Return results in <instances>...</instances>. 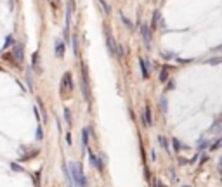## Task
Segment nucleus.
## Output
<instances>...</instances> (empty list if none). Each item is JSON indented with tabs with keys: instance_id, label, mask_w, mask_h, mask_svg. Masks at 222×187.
Instances as JSON below:
<instances>
[{
	"instance_id": "8",
	"label": "nucleus",
	"mask_w": 222,
	"mask_h": 187,
	"mask_svg": "<svg viewBox=\"0 0 222 187\" xmlns=\"http://www.w3.org/2000/svg\"><path fill=\"white\" fill-rule=\"evenodd\" d=\"M87 151H89V159H90V165L94 166V168H97L99 172H102V163H101V159L90 151V149H87Z\"/></svg>"
},
{
	"instance_id": "13",
	"label": "nucleus",
	"mask_w": 222,
	"mask_h": 187,
	"mask_svg": "<svg viewBox=\"0 0 222 187\" xmlns=\"http://www.w3.org/2000/svg\"><path fill=\"white\" fill-rule=\"evenodd\" d=\"M168 80V70L167 68H163L161 70V73H160V82H167Z\"/></svg>"
},
{
	"instance_id": "26",
	"label": "nucleus",
	"mask_w": 222,
	"mask_h": 187,
	"mask_svg": "<svg viewBox=\"0 0 222 187\" xmlns=\"http://www.w3.org/2000/svg\"><path fill=\"white\" fill-rule=\"evenodd\" d=\"M42 137H44V134H42V128H40V126H38V132H37V139H42Z\"/></svg>"
},
{
	"instance_id": "4",
	"label": "nucleus",
	"mask_w": 222,
	"mask_h": 187,
	"mask_svg": "<svg viewBox=\"0 0 222 187\" xmlns=\"http://www.w3.org/2000/svg\"><path fill=\"white\" fill-rule=\"evenodd\" d=\"M104 36H106V47H108V52L111 54L113 57H116V42H115V38L111 36V33H109L108 26H104Z\"/></svg>"
},
{
	"instance_id": "23",
	"label": "nucleus",
	"mask_w": 222,
	"mask_h": 187,
	"mask_svg": "<svg viewBox=\"0 0 222 187\" xmlns=\"http://www.w3.org/2000/svg\"><path fill=\"white\" fill-rule=\"evenodd\" d=\"M220 62H222L220 57H213V59H210L208 61V64H220Z\"/></svg>"
},
{
	"instance_id": "6",
	"label": "nucleus",
	"mask_w": 222,
	"mask_h": 187,
	"mask_svg": "<svg viewBox=\"0 0 222 187\" xmlns=\"http://www.w3.org/2000/svg\"><path fill=\"white\" fill-rule=\"evenodd\" d=\"M12 56L14 59L18 62H23L24 61V47H23V44H16L12 47Z\"/></svg>"
},
{
	"instance_id": "27",
	"label": "nucleus",
	"mask_w": 222,
	"mask_h": 187,
	"mask_svg": "<svg viewBox=\"0 0 222 187\" xmlns=\"http://www.w3.org/2000/svg\"><path fill=\"white\" fill-rule=\"evenodd\" d=\"M219 173L222 175V158H220V161H219Z\"/></svg>"
},
{
	"instance_id": "29",
	"label": "nucleus",
	"mask_w": 222,
	"mask_h": 187,
	"mask_svg": "<svg viewBox=\"0 0 222 187\" xmlns=\"http://www.w3.org/2000/svg\"><path fill=\"white\" fill-rule=\"evenodd\" d=\"M151 159H153V161L156 159V152H155V151H151Z\"/></svg>"
},
{
	"instance_id": "9",
	"label": "nucleus",
	"mask_w": 222,
	"mask_h": 187,
	"mask_svg": "<svg viewBox=\"0 0 222 187\" xmlns=\"http://www.w3.org/2000/svg\"><path fill=\"white\" fill-rule=\"evenodd\" d=\"M139 66H141L142 78H148V76H149V68H148V62H146V59H142V57H141V59H139Z\"/></svg>"
},
{
	"instance_id": "7",
	"label": "nucleus",
	"mask_w": 222,
	"mask_h": 187,
	"mask_svg": "<svg viewBox=\"0 0 222 187\" xmlns=\"http://www.w3.org/2000/svg\"><path fill=\"white\" fill-rule=\"evenodd\" d=\"M64 50H66L64 42H63L61 38H57V40H56V44H54V54H56V57L63 59V57H64Z\"/></svg>"
},
{
	"instance_id": "21",
	"label": "nucleus",
	"mask_w": 222,
	"mask_h": 187,
	"mask_svg": "<svg viewBox=\"0 0 222 187\" xmlns=\"http://www.w3.org/2000/svg\"><path fill=\"white\" fill-rule=\"evenodd\" d=\"M158 19H160V12H158V11H156V12H155V16H153V23H151V26H153V28L156 26Z\"/></svg>"
},
{
	"instance_id": "20",
	"label": "nucleus",
	"mask_w": 222,
	"mask_h": 187,
	"mask_svg": "<svg viewBox=\"0 0 222 187\" xmlns=\"http://www.w3.org/2000/svg\"><path fill=\"white\" fill-rule=\"evenodd\" d=\"M207 144H208V140L207 139H200L198 140V149H205L207 147Z\"/></svg>"
},
{
	"instance_id": "17",
	"label": "nucleus",
	"mask_w": 222,
	"mask_h": 187,
	"mask_svg": "<svg viewBox=\"0 0 222 187\" xmlns=\"http://www.w3.org/2000/svg\"><path fill=\"white\" fill-rule=\"evenodd\" d=\"M101 2V7H102V11H104V14H109L111 11H109V5H108V2L106 0H99Z\"/></svg>"
},
{
	"instance_id": "28",
	"label": "nucleus",
	"mask_w": 222,
	"mask_h": 187,
	"mask_svg": "<svg viewBox=\"0 0 222 187\" xmlns=\"http://www.w3.org/2000/svg\"><path fill=\"white\" fill-rule=\"evenodd\" d=\"M12 170H18V172H23V170H21V166H18V165H14V163H12Z\"/></svg>"
},
{
	"instance_id": "2",
	"label": "nucleus",
	"mask_w": 222,
	"mask_h": 187,
	"mask_svg": "<svg viewBox=\"0 0 222 187\" xmlns=\"http://www.w3.org/2000/svg\"><path fill=\"white\" fill-rule=\"evenodd\" d=\"M82 94L87 100L92 99L90 96V82H89V73H87V66L82 62Z\"/></svg>"
},
{
	"instance_id": "1",
	"label": "nucleus",
	"mask_w": 222,
	"mask_h": 187,
	"mask_svg": "<svg viewBox=\"0 0 222 187\" xmlns=\"http://www.w3.org/2000/svg\"><path fill=\"white\" fill-rule=\"evenodd\" d=\"M70 173H71V177H73L75 187H89L87 177H85V173H83V168H82L80 163L71 161L70 163Z\"/></svg>"
},
{
	"instance_id": "22",
	"label": "nucleus",
	"mask_w": 222,
	"mask_h": 187,
	"mask_svg": "<svg viewBox=\"0 0 222 187\" xmlns=\"http://www.w3.org/2000/svg\"><path fill=\"white\" fill-rule=\"evenodd\" d=\"M210 132H213V134H219V132H220V123H215V125H212Z\"/></svg>"
},
{
	"instance_id": "24",
	"label": "nucleus",
	"mask_w": 222,
	"mask_h": 187,
	"mask_svg": "<svg viewBox=\"0 0 222 187\" xmlns=\"http://www.w3.org/2000/svg\"><path fill=\"white\" fill-rule=\"evenodd\" d=\"M59 2H61V0H50V4H52L54 9H57V7H59Z\"/></svg>"
},
{
	"instance_id": "10",
	"label": "nucleus",
	"mask_w": 222,
	"mask_h": 187,
	"mask_svg": "<svg viewBox=\"0 0 222 187\" xmlns=\"http://www.w3.org/2000/svg\"><path fill=\"white\" fill-rule=\"evenodd\" d=\"M144 123H146L148 126L153 125V116H151V108H149V106L144 108Z\"/></svg>"
},
{
	"instance_id": "31",
	"label": "nucleus",
	"mask_w": 222,
	"mask_h": 187,
	"mask_svg": "<svg viewBox=\"0 0 222 187\" xmlns=\"http://www.w3.org/2000/svg\"><path fill=\"white\" fill-rule=\"evenodd\" d=\"M217 123H222V114H220V118L217 120Z\"/></svg>"
},
{
	"instance_id": "15",
	"label": "nucleus",
	"mask_w": 222,
	"mask_h": 187,
	"mask_svg": "<svg viewBox=\"0 0 222 187\" xmlns=\"http://www.w3.org/2000/svg\"><path fill=\"white\" fill-rule=\"evenodd\" d=\"M172 144H174V149H175V151H181V149H184V146L181 144V140H179V139H172Z\"/></svg>"
},
{
	"instance_id": "3",
	"label": "nucleus",
	"mask_w": 222,
	"mask_h": 187,
	"mask_svg": "<svg viewBox=\"0 0 222 187\" xmlns=\"http://www.w3.org/2000/svg\"><path fill=\"white\" fill-rule=\"evenodd\" d=\"M73 90V78H71V73H64L61 80V94L66 96V94H71Z\"/></svg>"
},
{
	"instance_id": "18",
	"label": "nucleus",
	"mask_w": 222,
	"mask_h": 187,
	"mask_svg": "<svg viewBox=\"0 0 222 187\" xmlns=\"http://www.w3.org/2000/svg\"><path fill=\"white\" fill-rule=\"evenodd\" d=\"M73 52L78 56V38H76V35H73Z\"/></svg>"
},
{
	"instance_id": "19",
	"label": "nucleus",
	"mask_w": 222,
	"mask_h": 187,
	"mask_svg": "<svg viewBox=\"0 0 222 187\" xmlns=\"http://www.w3.org/2000/svg\"><path fill=\"white\" fill-rule=\"evenodd\" d=\"M160 106H161V111H163V113H167L168 106H167V99H165V97H161V99H160Z\"/></svg>"
},
{
	"instance_id": "11",
	"label": "nucleus",
	"mask_w": 222,
	"mask_h": 187,
	"mask_svg": "<svg viewBox=\"0 0 222 187\" xmlns=\"http://www.w3.org/2000/svg\"><path fill=\"white\" fill-rule=\"evenodd\" d=\"M89 135H90V128H85L82 132V147H89Z\"/></svg>"
},
{
	"instance_id": "12",
	"label": "nucleus",
	"mask_w": 222,
	"mask_h": 187,
	"mask_svg": "<svg viewBox=\"0 0 222 187\" xmlns=\"http://www.w3.org/2000/svg\"><path fill=\"white\" fill-rule=\"evenodd\" d=\"M158 140H160V146H161V147L165 149L167 152H170V149H168V142H167L165 137H163V135H160V137H158Z\"/></svg>"
},
{
	"instance_id": "30",
	"label": "nucleus",
	"mask_w": 222,
	"mask_h": 187,
	"mask_svg": "<svg viewBox=\"0 0 222 187\" xmlns=\"http://www.w3.org/2000/svg\"><path fill=\"white\" fill-rule=\"evenodd\" d=\"M174 87H175V83H174V82H170V83H168V90H172Z\"/></svg>"
},
{
	"instance_id": "25",
	"label": "nucleus",
	"mask_w": 222,
	"mask_h": 187,
	"mask_svg": "<svg viewBox=\"0 0 222 187\" xmlns=\"http://www.w3.org/2000/svg\"><path fill=\"white\" fill-rule=\"evenodd\" d=\"M66 142H68V146H71V144H73V139H71V135H70V134L66 135Z\"/></svg>"
},
{
	"instance_id": "14",
	"label": "nucleus",
	"mask_w": 222,
	"mask_h": 187,
	"mask_svg": "<svg viewBox=\"0 0 222 187\" xmlns=\"http://www.w3.org/2000/svg\"><path fill=\"white\" fill-rule=\"evenodd\" d=\"M120 19H122V23H123V24H125L127 28H128V30H132V28H134V26H132V23L128 21V19H127V18H125V16H123L122 12H120Z\"/></svg>"
},
{
	"instance_id": "16",
	"label": "nucleus",
	"mask_w": 222,
	"mask_h": 187,
	"mask_svg": "<svg viewBox=\"0 0 222 187\" xmlns=\"http://www.w3.org/2000/svg\"><path fill=\"white\" fill-rule=\"evenodd\" d=\"M64 120H66L68 125H71V121H73V120H71V113H70V109H68V108L64 109Z\"/></svg>"
},
{
	"instance_id": "5",
	"label": "nucleus",
	"mask_w": 222,
	"mask_h": 187,
	"mask_svg": "<svg viewBox=\"0 0 222 187\" xmlns=\"http://www.w3.org/2000/svg\"><path fill=\"white\" fill-rule=\"evenodd\" d=\"M141 35H142V40H144V44H146V49H151V28L148 24L141 26Z\"/></svg>"
}]
</instances>
